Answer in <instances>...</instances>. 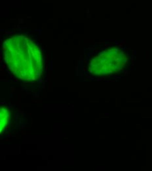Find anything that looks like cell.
Wrapping results in <instances>:
<instances>
[{
    "instance_id": "2",
    "label": "cell",
    "mask_w": 152,
    "mask_h": 171,
    "mask_svg": "<svg viewBox=\"0 0 152 171\" xmlns=\"http://www.w3.org/2000/svg\"><path fill=\"white\" fill-rule=\"evenodd\" d=\"M126 61L124 52L118 49H109L92 59L89 69L96 74H109L122 69Z\"/></svg>"
},
{
    "instance_id": "1",
    "label": "cell",
    "mask_w": 152,
    "mask_h": 171,
    "mask_svg": "<svg viewBox=\"0 0 152 171\" xmlns=\"http://www.w3.org/2000/svg\"><path fill=\"white\" fill-rule=\"evenodd\" d=\"M3 49L5 61L15 74L24 80H36L41 75V51L28 38L15 36L5 42Z\"/></svg>"
}]
</instances>
